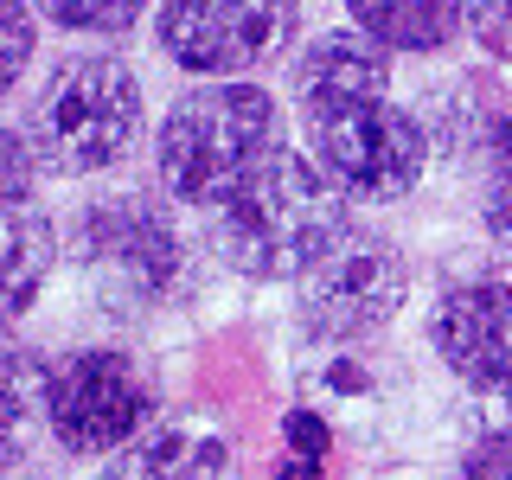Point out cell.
Returning <instances> with one entry per match:
<instances>
[{
    "instance_id": "4fadbf2b",
    "label": "cell",
    "mask_w": 512,
    "mask_h": 480,
    "mask_svg": "<svg viewBox=\"0 0 512 480\" xmlns=\"http://www.w3.org/2000/svg\"><path fill=\"white\" fill-rule=\"evenodd\" d=\"M52 224L32 218V205H7V314L20 320L32 308V295H39V282L52 276Z\"/></svg>"
},
{
    "instance_id": "ffe728a7",
    "label": "cell",
    "mask_w": 512,
    "mask_h": 480,
    "mask_svg": "<svg viewBox=\"0 0 512 480\" xmlns=\"http://www.w3.org/2000/svg\"><path fill=\"white\" fill-rule=\"evenodd\" d=\"M282 442H288V455H301V461H327V423H320L314 410H288L282 416Z\"/></svg>"
},
{
    "instance_id": "9c48e42d",
    "label": "cell",
    "mask_w": 512,
    "mask_h": 480,
    "mask_svg": "<svg viewBox=\"0 0 512 480\" xmlns=\"http://www.w3.org/2000/svg\"><path fill=\"white\" fill-rule=\"evenodd\" d=\"M429 340H436L442 365L468 384V391H480V397L512 391V282L480 276V282L442 288Z\"/></svg>"
},
{
    "instance_id": "3957f363",
    "label": "cell",
    "mask_w": 512,
    "mask_h": 480,
    "mask_svg": "<svg viewBox=\"0 0 512 480\" xmlns=\"http://www.w3.org/2000/svg\"><path fill=\"white\" fill-rule=\"evenodd\" d=\"M20 135L32 141L45 173H103L141 135V84L122 58L77 52L58 58L39 96L26 103Z\"/></svg>"
},
{
    "instance_id": "5b68a950",
    "label": "cell",
    "mask_w": 512,
    "mask_h": 480,
    "mask_svg": "<svg viewBox=\"0 0 512 480\" xmlns=\"http://www.w3.org/2000/svg\"><path fill=\"white\" fill-rule=\"evenodd\" d=\"M77 263H84L90 282L109 288V301H128V308H154V301H173L186 288V244L167 224L154 199H103L77 218Z\"/></svg>"
},
{
    "instance_id": "7a4b0ae2",
    "label": "cell",
    "mask_w": 512,
    "mask_h": 480,
    "mask_svg": "<svg viewBox=\"0 0 512 480\" xmlns=\"http://www.w3.org/2000/svg\"><path fill=\"white\" fill-rule=\"evenodd\" d=\"M282 154L276 96L256 84H205L167 109L154 135V173L180 205L218 212Z\"/></svg>"
},
{
    "instance_id": "e0dca14e",
    "label": "cell",
    "mask_w": 512,
    "mask_h": 480,
    "mask_svg": "<svg viewBox=\"0 0 512 480\" xmlns=\"http://www.w3.org/2000/svg\"><path fill=\"white\" fill-rule=\"evenodd\" d=\"M461 480H512V429L480 416L474 442L461 448Z\"/></svg>"
},
{
    "instance_id": "5bb4252c",
    "label": "cell",
    "mask_w": 512,
    "mask_h": 480,
    "mask_svg": "<svg viewBox=\"0 0 512 480\" xmlns=\"http://www.w3.org/2000/svg\"><path fill=\"white\" fill-rule=\"evenodd\" d=\"M32 423H52V365L32 359L26 346L7 352V461L26 455Z\"/></svg>"
},
{
    "instance_id": "277c9868",
    "label": "cell",
    "mask_w": 512,
    "mask_h": 480,
    "mask_svg": "<svg viewBox=\"0 0 512 480\" xmlns=\"http://www.w3.org/2000/svg\"><path fill=\"white\" fill-rule=\"evenodd\" d=\"M301 122H308L314 160L359 205L404 199L429 167V128L391 96H352V103L301 109Z\"/></svg>"
},
{
    "instance_id": "9a60e30c",
    "label": "cell",
    "mask_w": 512,
    "mask_h": 480,
    "mask_svg": "<svg viewBox=\"0 0 512 480\" xmlns=\"http://www.w3.org/2000/svg\"><path fill=\"white\" fill-rule=\"evenodd\" d=\"M480 180H487V199H480V218H487V237L500 244L506 269H512V116L493 128V141L474 154Z\"/></svg>"
},
{
    "instance_id": "ac0fdd59",
    "label": "cell",
    "mask_w": 512,
    "mask_h": 480,
    "mask_svg": "<svg viewBox=\"0 0 512 480\" xmlns=\"http://www.w3.org/2000/svg\"><path fill=\"white\" fill-rule=\"evenodd\" d=\"M468 26L493 58H512V0H468Z\"/></svg>"
},
{
    "instance_id": "7402d4cb",
    "label": "cell",
    "mask_w": 512,
    "mask_h": 480,
    "mask_svg": "<svg viewBox=\"0 0 512 480\" xmlns=\"http://www.w3.org/2000/svg\"><path fill=\"white\" fill-rule=\"evenodd\" d=\"M276 480H320V461H301V455H282Z\"/></svg>"
},
{
    "instance_id": "d6986e66",
    "label": "cell",
    "mask_w": 512,
    "mask_h": 480,
    "mask_svg": "<svg viewBox=\"0 0 512 480\" xmlns=\"http://www.w3.org/2000/svg\"><path fill=\"white\" fill-rule=\"evenodd\" d=\"M32 141L13 128V135H0V167H7V205H32Z\"/></svg>"
},
{
    "instance_id": "6da1fadb",
    "label": "cell",
    "mask_w": 512,
    "mask_h": 480,
    "mask_svg": "<svg viewBox=\"0 0 512 480\" xmlns=\"http://www.w3.org/2000/svg\"><path fill=\"white\" fill-rule=\"evenodd\" d=\"M352 231L346 224V192L320 160L282 148L256 180L237 192L231 205L212 212V256L231 263L237 276L256 282H288V276H308L320 269L340 237Z\"/></svg>"
},
{
    "instance_id": "8992f818",
    "label": "cell",
    "mask_w": 512,
    "mask_h": 480,
    "mask_svg": "<svg viewBox=\"0 0 512 480\" xmlns=\"http://www.w3.org/2000/svg\"><path fill=\"white\" fill-rule=\"evenodd\" d=\"M58 448L71 455H122L154 429V391L141 365L116 346H84L52 365V423Z\"/></svg>"
},
{
    "instance_id": "ba28073f",
    "label": "cell",
    "mask_w": 512,
    "mask_h": 480,
    "mask_svg": "<svg viewBox=\"0 0 512 480\" xmlns=\"http://www.w3.org/2000/svg\"><path fill=\"white\" fill-rule=\"evenodd\" d=\"M154 26L180 71L237 77L295 32V0H160Z\"/></svg>"
},
{
    "instance_id": "2e32d148",
    "label": "cell",
    "mask_w": 512,
    "mask_h": 480,
    "mask_svg": "<svg viewBox=\"0 0 512 480\" xmlns=\"http://www.w3.org/2000/svg\"><path fill=\"white\" fill-rule=\"evenodd\" d=\"M45 20L71 26V32H96V39H116V32H128L141 20V7L148 0H39Z\"/></svg>"
},
{
    "instance_id": "8fae6325",
    "label": "cell",
    "mask_w": 512,
    "mask_h": 480,
    "mask_svg": "<svg viewBox=\"0 0 512 480\" xmlns=\"http://www.w3.org/2000/svg\"><path fill=\"white\" fill-rule=\"evenodd\" d=\"M103 480H237V455L205 423H154L109 461Z\"/></svg>"
},
{
    "instance_id": "44dd1931",
    "label": "cell",
    "mask_w": 512,
    "mask_h": 480,
    "mask_svg": "<svg viewBox=\"0 0 512 480\" xmlns=\"http://www.w3.org/2000/svg\"><path fill=\"white\" fill-rule=\"evenodd\" d=\"M26 52H32V20H26V0H7V58H0V77H7V84H20Z\"/></svg>"
},
{
    "instance_id": "7c38bea8",
    "label": "cell",
    "mask_w": 512,
    "mask_h": 480,
    "mask_svg": "<svg viewBox=\"0 0 512 480\" xmlns=\"http://www.w3.org/2000/svg\"><path fill=\"white\" fill-rule=\"evenodd\" d=\"M346 7L352 26L378 39L384 52H442L468 20L461 0H346Z\"/></svg>"
},
{
    "instance_id": "30bf717a",
    "label": "cell",
    "mask_w": 512,
    "mask_h": 480,
    "mask_svg": "<svg viewBox=\"0 0 512 480\" xmlns=\"http://www.w3.org/2000/svg\"><path fill=\"white\" fill-rule=\"evenodd\" d=\"M352 96H391V52L378 39H365L359 26L308 39V52L295 58V103L327 109V103H352Z\"/></svg>"
},
{
    "instance_id": "52a82bcc",
    "label": "cell",
    "mask_w": 512,
    "mask_h": 480,
    "mask_svg": "<svg viewBox=\"0 0 512 480\" xmlns=\"http://www.w3.org/2000/svg\"><path fill=\"white\" fill-rule=\"evenodd\" d=\"M404 295H410L404 256L384 244V237H372V231H346L340 250H333L320 269L301 276L295 314H301V327H308V340L346 346V340L378 333L384 320L404 308Z\"/></svg>"
},
{
    "instance_id": "603a6c76",
    "label": "cell",
    "mask_w": 512,
    "mask_h": 480,
    "mask_svg": "<svg viewBox=\"0 0 512 480\" xmlns=\"http://www.w3.org/2000/svg\"><path fill=\"white\" fill-rule=\"evenodd\" d=\"M20 480H45V474H20Z\"/></svg>"
}]
</instances>
